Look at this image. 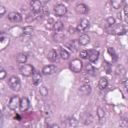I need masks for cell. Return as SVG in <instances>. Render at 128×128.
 <instances>
[{
    "label": "cell",
    "instance_id": "3",
    "mask_svg": "<svg viewBox=\"0 0 128 128\" xmlns=\"http://www.w3.org/2000/svg\"><path fill=\"white\" fill-rule=\"evenodd\" d=\"M19 70H20L21 74L24 76H31L34 73V68L30 64H22L20 66Z\"/></svg>",
    "mask_w": 128,
    "mask_h": 128
},
{
    "label": "cell",
    "instance_id": "16",
    "mask_svg": "<svg viewBox=\"0 0 128 128\" xmlns=\"http://www.w3.org/2000/svg\"><path fill=\"white\" fill-rule=\"evenodd\" d=\"M79 92L83 95H88L91 92V86L89 84H83L80 88H79Z\"/></svg>",
    "mask_w": 128,
    "mask_h": 128
},
{
    "label": "cell",
    "instance_id": "23",
    "mask_svg": "<svg viewBox=\"0 0 128 128\" xmlns=\"http://www.w3.org/2000/svg\"><path fill=\"white\" fill-rule=\"evenodd\" d=\"M63 23L61 22V21H57V22H55V24H54V27H53V30H55L56 32H60V31H62V29H63Z\"/></svg>",
    "mask_w": 128,
    "mask_h": 128
},
{
    "label": "cell",
    "instance_id": "28",
    "mask_svg": "<svg viewBox=\"0 0 128 128\" xmlns=\"http://www.w3.org/2000/svg\"><path fill=\"white\" fill-rule=\"evenodd\" d=\"M85 69H86V72L88 73V74H91V75H94V72H95V70H94V68H93V66L91 65V64H86L85 65Z\"/></svg>",
    "mask_w": 128,
    "mask_h": 128
},
{
    "label": "cell",
    "instance_id": "10",
    "mask_svg": "<svg viewBox=\"0 0 128 128\" xmlns=\"http://www.w3.org/2000/svg\"><path fill=\"white\" fill-rule=\"evenodd\" d=\"M29 105H30V103H29V100H28L27 97H23V98L20 100L19 107H20V110H21L22 112L27 111L28 108H29Z\"/></svg>",
    "mask_w": 128,
    "mask_h": 128
},
{
    "label": "cell",
    "instance_id": "13",
    "mask_svg": "<svg viewBox=\"0 0 128 128\" xmlns=\"http://www.w3.org/2000/svg\"><path fill=\"white\" fill-rule=\"evenodd\" d=\"M41 79H42V76H41V73L40 72L35 71L32 74V82H33L34 85H38L41 82Z\"/></svg>",
    "mask_w": 128,
    "mask_h": 128
},
{
    "label": "cell",
    "instance_id": "25",
    "mask_svg": "<svg viewBox=\"0 0 128 128\" xmlns=\"http://www.w3.org/2000/svg\"><path fill=\"white\" fill-rule=\"evenodd\" d=\"M122 4H123V2L120 1V0H113V1H111V5L115 9H119L122 6Z\"/></svg>",
    "mask_w": 128,
    "mask_h": 128
},
{
    "label": "cell",
    "instance_id": "37",
    "mask_svg": "<svg viewBox=\"0 0 128 128\" xmlns=\"http://www.w3.org/2000/svg\"><path fill=\"white\" fill-rule=\"evenodd\" d=\"M69 32H70L71 34L76 33V29H75V28H73V27H70V28H69Z\"/></svg>",
    "mask_w": 128,
    "mask_h": 128
},
{
    "label": "cell",
    "instance_id": "31",
    "mask_svg": "<svg viewBox=\"0 0 128 128\" xmlns=\"http://www.w3.org/2000/svg\"><path fill=\"white\" fill-rule=\"evenodd\" d=\"M106 21H107V24H108V25H110V26H112V25H114V24H115V19H114L112 16L108 17V18L106 19Z\"/></svg>",
    "mask_w": 128,
    "mask_h": 128
},
{
    "label": "cell",
    "instance_id": "8",
    "mask_svg": "<svg viewBox=\"0 0 128 128\" xmlns=\"http://www.w3.org/2000/svg\"><path fill=\"white\" fill-rule=\"evenodd\" d=\"M98 56H99V52L94 50V49H91V50L87 51V57H88L90 62H95L98 59Z\"/></svg>",
    "mask_w": 128,
    "mask_h": 128
},
{
    "label": "cell",
    "instance_id": "24",
    "mask_svg": "<svg viewBox=\"0 0 128 128\" xmlns=\"http://www.w3.org/2000/svg\"><path fill=\"white\" fill-rule=\"evenodd\" d=\"M59 54H60V56H61V58L62 59H64V60H67L68 58H69V53L65 50V49H63V48H61L60 50H59Z\"/></svg>",
    "mask_w": 128,
    "mask_h": 128
},
{
    "label": "cell",
    "instance_id": "20",
    "mask_svg": "<svg viewBox=\"0 0 128 128\" xmlns=\"http://www.w3.org/2000/svg\"><path fill=\"white\" fill-rule=\"evenodd\" d=\"M64 38H65V36H64V34L61 33V32H56V33L53 35V39H54L55 42H61L62 40H64Z\"/></svg>",
    "mask_w": 128,
    "mask_h": 128
},
{
    "label": "cell",
    "instance_id": "9",
    "mask_svg": "<svg viewBox=\"0 0 128 128\" xmlns=\"http://www.w3.org/2000/svg\"><path fill=\"white\" fill-rule=\"evenodd\" d=\"M56 70H57V68H56L55 65H46V66L43 67L42 73H43L44 75H50V74L55 73Z\"/></svg>",
    "mask_w": 128,
    "mask_h": 128
},
{
    "label": "cell",
    "instance_id": "35",
    "mask_svg": "<svg viewBox=\"0 0 128 128\" xmlns=\"http://www.w3.org/2000/svg\"><path fill=\"white\" fill-rule=\"evenodd\" d=\"M80 57L83 58V59L87 58V51H81L80 52Z\"/></svg>",
    "mask_w": 128,
    "mask_h": 128
},
{
    "label": "cell",
    "instance_id": "17",
    "mask_svg": "<svg viewBox=\"0 0 128 128\" xmlns=\"http://www.w3.org/2000/svg\"><path fill=\"white\" fill-rule=\"evenodd\" d=\"M16 61L20 64H25V62L27 61V55L24 53H19L16 56Z\"/></svg>",
    "mask_w": 128,
    "mask_h": 128
},
{
    "label": "cell",
    "instance_id": "7",
    "mask_svg": "<svg viewBox=\"0 0 128 128\" xmlns=\"http://www.w3.org/2000/svg\"><path fill=\"white\" fill-rule=\"evenodd\" d=\"M75 10L78 14H86L89 11V8L87 5H85L83 3H79L75 6Z\"/></svg>",
    "mask_w": 128,
    "mask_h": 128
},
{
    "label": "cell",
    "instance_id": "27",
    "mask_svg": "<svg viewBox=\"0 0 128 128\" xmlns=\"http://www.w3.org/2000/svg\"><path fill=\"white\" fill-rule=\"evenodd\" d=\"M110 33H115V34H118V35H120V34H124V33H125V29L122 28V27H117V28L111 30Z\"/></svg>",
    "mask_w": 128,
    "mask_h": 128
},
{
    "label": "cell",
    "instance_id": "26",
    "mask_svg": "<svg viewBox=\"0 0 128 128\" xmlns=\"http://www.w3.org/2000/svg\"><path fill=\"white\" fill-rule=\"evenodd\" d=\"M54 24H55V21L53 18H49L47 20V23H46V28L49 29V30H52L53 27H54Z\"/></svg>",
    "mask_w": 128,
    "mask_h": 128
},
{
    "label": "cell",
    "instance_id": "22",
    "mask_svg": "<svg viewBox=\"0 0 128 128\" xmlns=\"http://www.w3.org/2000/svg\"><path fill=\"white\" fill-rule=\"evenodd\" d=\"M33 31H34V29H33V27H31V26H26V27H24V29H22V33H23L24 35H28V36L32 35Z\"/></svg>",
    "mask_w": 128,
    "mask_h": 128
},
{
    "label": "cell",
    "instance_id": "39",
    "mask_svg": "<svg viewBox=\"0 0 128 128\" xmlns=\"http://www.w3.org/2000/svg\"><path fill=\"white\" fill-rule=\"evenodd\" d=\"M25 128H32V126H30V125H29V126H27V127H25Z\"/></svg>",
    "mask_w": 128,
    "mask_h": 128
},
{
    "label": "cell",
    "instance_id": "15",
    "mask_svg": "<svg viewBox=\"0 0 128 128\" xmlns=\"http://www.w3.org/2000/svg\"><path fill=\"white\" fill-rule=\"evenodd\" d=\"M47 58L50 60V61H52V62H55V61H57L58 60V53H57V51L56 50H50L49 52H48V54H47Z\"/></svg>",
    "mask_w": 128,
    "mask_h": 128
},
{
    "label": "cell",
    "instance_id": "1",
    "mask_svg": "<svg viewBox=\"0 0 128 128\" xmlns=\"http://www.w3.org/2000/svg\"><path fill=\"white\" fill-rule=\"evenodd\" d=\"M82 62L80 59H73L70 63H69V68L72 72H75V73H79L81 70H82Z\"/></svg>",
    "mask_w": 128,
    "mask_h": 128
},
{
    "label": "cell",
    "instance_id": "36",
    "mask_svg": "<svg viewBox=\"0 0 128 128\" xmlns=\"http://www.w3.org/2000/svg\"><path fill=\"white\" fill-rule=\"evenodd\" d=\"M3 126V115H2V112L0 110V128Z\"/></svg>",
    "mask_w": 128,
    "mask_h": 128
},
{
    "label": "cell",
    "instance_id": "34",
    "mask_svg": "<svg viewBox=\"0 0 128 128\" xmlns=\"http://www.w3.org/2000/svg\"><path fill=\"white\" fill-rule=\"evenodd\" d=\"M40 92L42 93V95H43V96H46V95H47V93H48V92L46 91V87H44V86H43V87H41Z\"/></svg>",
    "mask_w": 128,
    "mask_h": 128
},
{
    "label": "cell",
    "instance_id": "38",
    "mask_svg": "<svg viewBox=\"0 0 128 128\" xmlns=\"http://www.w3.org/2000/svg\"><path fill=\"white\" fill-rule=\"evenodd\" d=\"M50 128H60V127H59V126H58L57 124H53V125H52V126H51Z\"/></svg>",
    "mask_w": 128,
    "mask_h": 128
},
{
    "label": "cell",
    "instance_id": "4",
    "mask_svg": "<svg viewBox=\"0 0 128 128\" xmlns=\"http://www.w3.org/2000/svg\"><path fill=\"white\" fill-rule=\"evenodd\" d=\"M66 12H67V8H66V6L64 4H57V5H55L54 13H55L56 16L62 17V16H64L66 14Z\"/></svg>",
    "mask_w": 128,
    "mask_h": 128
},
{
    "label": "cell",
    "instance_id": "2",
    "mask_svg": "<svg viewBox=\"0 0 128 128\" xmlns=\"http://www.w3.org/2000/svg\"><path fill=\"white\" fill-rule=\"evenodd\" d=\"M8 85L10 86V88L14 91H19L20 87H21V83L20 80L17 76H11L8 80Z\"/></svg>",
    "mask_w": 128,
    "mask_h": 128
},
{
    "label": "cell",
    "instance_id": "11",
    "mask_svg": "<svg viewBox=\"0 0 128 128\" xmlns=\"http://www.w3.org/2000/svg\"><path fill=\"white\" fill-rule=\"evenodd\" d=\"M8 19H9L10 21L14 22V23H17V22H20L22 18H21V15H20L18 12H11V13H9V15H8Z\"/></svg>",
    "mask_w": 128,
    "mask_h": 128
},
{
    "label": "cell",
    "instance_id": "33",
    "mask_svg": "<svg viewBox=\"0 0 128 128\" xmlns=\"http://www.w3.org/2000/svg\"><path fill=\"white\" fill-rule=\"evenodd\" d=\"M6 13V9L3 5H0V17H2L4 14Z\"/></svg>",
    "mask_w": 128,
    "mask_h": 128
},
{
    "label": "cell",
    "instance_id": "12",
    "mask_svg": "<svg viewBox=\"0 0 128 128\" xmlns=\"http://www.w3.org/2000/svg\"><path fill=\"white\" fill-rule=\"evenodd\" d=\"M88 26H89V21H88L87 19H82V20L80 21L79 25L77 26L76 31H83V30L87 29V28H88Z\"/></svg>",
    "mask_w": 128,
    "mask_h": 128
},
{
    "label": "cell",
    "instance_id": "6",
    "mask_svg": "<svg viewBox=\"0 0 128 128\" xmlns=\"http://www.w3.org/2000/svg\"><path fill=\"white\" fill-rule=\"evenodd\" d=\"M30 5H31V8H32V10H33V13H35V14H39L40 11H41V9L43 8L42 2H41V1H37V0L32 1V2L30 3Z\"/></svg>",
    "mask_w": 128,
    "mask_h": 128
},
{
    "label": "cell",
    "instance_id": "32",
    "mask_svg": "<svg viewBox=\"0 0 128 128\" xmlns=\"http://www.w3.org/2000/svg\"><path fill=\"white\" fill-rule=\"evenodd\" d=\"M5 77H6V71L3 69H0V80L4 79Z\"/></svg>",
    "mask_w": 128,
    "mask_h": 128
},
{
    "label": "cell",
    "instance_id": "5",
    "mask_svg": "<svg viewBox=\"0 0 128 128\" xmlns=\"http://www.w3.org/2000/svg\"><path fill=\"white\" fill-rule=\"evenodd\" d=\"M19 104H20V98H19V96L15 95V96H12L10 98L9 103H8V107L11 110H16L19 107Z\"/></svg>",
    "mask_w": 128,
    "mask_h": 128
},
{
    "label": "cell",
    "instance_id": "30",
    "mask_svg": "<svg viewBox=\"0 0 128 128\" xmlns=\"http://www.w3.org/2000/svg\"><path fill=\"white\" fill-rule=\"evenodd\" d=\"M97 115H98V118H99L100 120H102V119L104 118V116H105L104 110H103L102 108H98V110H97Z\"/></svg>",
    "mask_w": 128,
    "mask_h": 128
},
{
    "label": "cell",
    "instance_id": "21",
    "mask_svg": "<svg viewBox=\"0 0 128 128\" xmlns=\"http://www.w3.org/2000/svg\"><path fill=\"white\" fill-rule=\"evenodd\" d=\"M83 120H84V124L85 125H89V124H91L93 122V116L90 113H86L84 118H83Z\"/></svg>",
    "mask_w": 128,
    "mask_h": 128
},
{
    "label": "cell",
    "instance_id": "18",
    "mask_svg": "<svg viewBox=\"0 0 128 128\" xmlns=\"http://www.w3.org/2000/svg\"><path fill=\"white\" fill-rule=\"evenodd\" d=\"M66 45H67V47H69L70 50L75 51V50H77V48L79 47V42H78V40H72L70 43H67Z\"/></svg>",
    "mask_w": 128,
    "mask_h": 128
},
{
    "label": "cell",
    "instance_id": "29",
    "mask_svg": "<svg viewBox=\"0 0 128 128\" xmlns=\"http://www.w3.org/2000/svg\"><path fill=\"white\" fill-rule=\"evenodd\" d=\"M108 53L111 55V57H112V59H113V61H116L117 60V55H116V53H115V51H114V49L113 48H108Z\"/></svg>",
    "mask_w": 128,
    "mask_h": 128
},
{
    "label": "cell",
    "instance_id": "19",
    "mask_svg": "<svg viewBox=\"0 0 128 128\" xmlns=\"http://www.w3.org/2000/svg\"><path fill=\"white\" fill-rule=\"evenodd\" d=\"M107 85H108V80H107V78L101 77V78L99 79V83H98L99 88H100V89H105V88L107 87Z\"/></svg>",
    "mask_w": 128,
    "mask_h": 128
},
{
    "label": "cell",
    "instance_id": "14",
    "mask_svg": "<svg viewBox=\"0 0 128 128\" xmlns=\"http://www.w3.org/2000/svg\"><path fill=\"white\" fill-rule=\"evenodd\" d=\"M78 42H79V45L85 46V45H87V44L90 42V37H89L87 34H82V35L79 37Z\"/></svg>",
    "mask_w": 128,
    "mask_h": 128
}]
</instances>
